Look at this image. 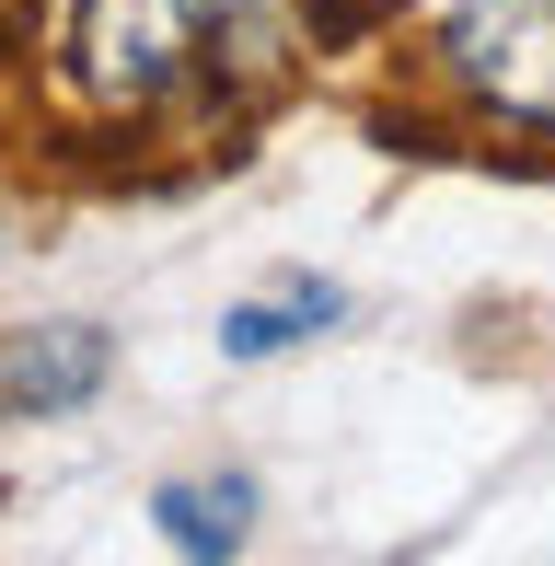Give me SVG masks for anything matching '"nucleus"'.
Wrapping results in <instances>:
<instances>
[{"label": "nucleus", "instance_id": "0eeeda50", "mask_svg": "<svg viewBox=\"0 0 555 566\" xmlns=\"http://www.w3.org/2000/svg\"><path fill=\"white\" fill-rule=\"evenodd\" d=\"M313 12H324V23H347V12H370V0H313Z\"/></svg>", "mask_w": 555, "mask_h": 566}, {"label": "nucleus", "instance_id": "423d86ee", "mask_svg": "<svg viewBox=\"0 0 555 566\" xmlns=\"http://www.w3.org/2000/svg\"><path fill=\"white\" fill-rule=\"evenodd\" d=\"M197 23H220L243 59H266V46H278V0H197Z\"/></svg>", "mask_w": 555, "mask_h": 566}, {"label": "nucleus", "instance_id": "7ed1b4c3", "mask_svg": "<svg viewBox=\"0 0 555 566\" xmlns=\"http://www.w3.org/2000/svg\"><path fill=\"white\" fill-rule=\"evenodd\" d=\"M105 370H116L105 324H35V336L0 347V405L12 417H70V405L105 394Z\"/></svg>", "mask_w": 555, "mask_h": 566}, {"label": "nucleus", "instance_id": "f257e3e1", "mask_svg": "<svg viewBox=\"0 0 555 566\" xmlns=\"http://www.w3.org/2000/svg\"><path fill=\"white\" fill-rule=\"evenodd\" d=\"M428 59L474 116L555 139V0H451Z\"/></svg>", "mask_w": 555, "mask_h": 566}, {"label": "nucleus", "instance_id": "20e7f679", "mask_svg": "<svg viewBox=\"0 0 555 566\" xmlns=\"http://www.w3.org/2000/svg\"><path fill=\"white\" fill-rule=\"evenodd\" d=\"M347 301L324 290V277H290V290H266V301H243V313H220V358H278V347H301V336H324Z\"/></svg>", "mask_w": 555, "mask_h": 566}, {"label": "nucleus", "instance_id": "39448f33", "mask_svg": "<svg viewBox=\"0 0 555 566\" xmlns=\"http://www.w3.org/2000/svg\"><path fill=\"white\" fill-rule=\"evenodd\" d=\"M150 521H163L174 555H232L243 521H255V474H220V485H163L150 497Z\"/></svg>", "mask_w": 555, "mask_h": 566}, {"label": "nucleus", "instance_id": "f03ea898", "mask_svg": "<svg viewBox=\"0 0 555 566\" xmlns=\"http://www.w3.org/2000/svg\"><path fill=\"white\" fill-rule=\"evenodd\" d=\"M197 35H209L197 0H70L59 59L105 116H150L197 82Z\"/></svg>", "mask_w": 555, "mask_h": 566}]
</instances>
